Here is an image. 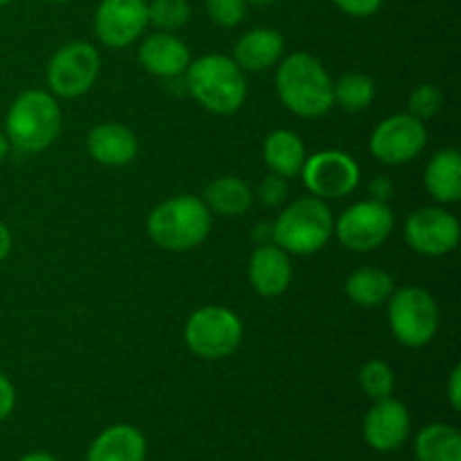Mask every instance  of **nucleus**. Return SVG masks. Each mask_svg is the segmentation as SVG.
<instances>
[{"instance_id": "obj_25", "label": "nucleus", "mask_w": 461, "mask_h": 461, "mask_svg": "<svg viewBox=\"0 0 461 461\" xmlns=\"http://www.w3.org/2000/svg\"><path fill=\"white\" fill-rule=\"evenodd\" d=\"M376 86L372 77L360 75V72H347L340 79L333 81V104L347 113L365 111L374 102Z\"/></svg>"}, {"instance_id": "obj_2", "label": "nucleus", "mask_w": 461, "mask_h": 461, "mask_svg": "<svg viewBox=\"0 0 461 461\" xmlns=\"http://www.w3.org/2000/svg\"><path fill=\"white\" fill-rule=\"evenodd\" d=\"M63 126L61 108L52 93L41 88L18 95L5 115L9 147L21 153H41L52 147Z\"/></svg>"}, {"instance_id": "obj_37", "label": "nucleus", "mask_w": 461, "mask_h": 461, "mask_svg": "<svg viewBox=\"0 0 461 461\" xmlns=\"http://www.w3.org/2000/svg\"><path fill=\"white\" fill-rule=\"evenodd\" d=\"M21 461H59V459L50 453H30V455H25Z\"/></svg>"}, {"instance_id": "obj_28", "label": "nucleus", "mask_w": 461, "mask_h": 461, "mask_svg": "<svg viewBox=\"0 0 461 461\" xmlns=\"http://www.w3.org/2000/svg\"><path fill=\"white\" fill-rule=\"evenodd\" d=\"M441 106H444V93L435 84H421L410 95L408 113L417 117V120L426 122L430 117H435L441 111Z\"/></svg>"}, {"instance_id": "obj_16", "label": "nucleus", "mask_w": 461, "mask_h": 461, "mask_svg": "<svg viewBox=\"0 0 461 461\" xmlns=\"http://www.w3.org/2000/svg\"><path fill=\"white\" fill-rule=\"evenodd\" d=\"M248 277L261 297H277L288 291L293 282V264L286 250L277 243L257 246L248 264Z\"/></svg>"}, {"instance_id": "obj_5", "label": "nucleus", "mask_w": 461, "mask_h": 461, "mask_svg": "<svg viewBox=\"0 0 461 461\" xmlns=\"http://www.w3.org/2000/svg\"><path fill=\"white\" fill-rule=\"evenodd\" d=\"M333 212L322 198L304 196L284 207L273 223V243L288 255H315L333 237Z\"/></svg>"}, {"instance_id": "obj_33", "label": "nucleus", "mask_w": 461, "mask_h": 461, "mask_svg": "<svg viewBox=\"0 0 461 461\" xmlns=\"http://www.w3.org/2000/svg\"><path fill=\"white\" fill-rule=\"evenodd\" d=\"M446 394H448V403L450 408L455 410V412H459L461 410V367H453V372H450V378H448V387H446Z\"/></svg>"}, {"instance_id": "obj_7", "label": "nucleus", "mask_w": 461, "mask_h": 461, "mask_svg": "<svg viewBox=\"0 0 461 461\" xmlns=\"http://www.w3.org/2000/svg\"><path fill=\"white\" fill-rule=\"evenodd\" d=\"M183 336L185 345L198 358L223 360L241 345L243 324L234 311L212 304L189 315Z\"/></svg>"}, {"instance_id": "obj_17", "label": "nucleus", "mask_w": 461, "mask_h": 461, "mask_svg": "<svg viewBox=\"0 0 461 461\" xmlns=\"http://www.w3.org/2000/svg\"><path fill=\"white\" fill-rule=\"evenodd\" d=\"M90 158L104 167H124L138 156V135L120 122H102L93 126L86 140Z\"/></svg>"}, {"instance_id": "obj_18", "label": "nucleus", "mask_w": 461, "mask_h": 461, "mask_svg": "<svg viewBox=\"0 0 461 461\" xmlns=\"http://www.w3.org/2000/svg\"><path fill=\"white\" fill-rule=\"evenodd\" d=\"M284 36L273 27H255L234 45V63L243 72H261L277 66L284 57Z\"/></svg>"}, {"instance_id": "obj_4", "label": "nucleus", "mask_w": 461, "mask_h": 461, "mask_svg": "<svg viewBox=\"0 0 461 461\" xmlns=\"http://www.w3.org/2000/svg\"><path fill=\"white\" fill-rule=\"evenodd\" d=\"M212 230V212L205 201L189 194L167 198L151 210L147 234L156 246L171 252H187L201 246Z\"/></svg>"}, {"instance_id": "obj_30", "label": "nucleus", "mask_w": 461, "mask_h": 461, "mask_svg": "<svg viewBox=\"0 0 461 461\" xmlns=\"http://www.w3.org/2000/svg\"><path fill=\"white\" fill-rule=\"evenodd\" d=\"M257 198H259L266 207H279L282 203H286V198H288L286 178H282V176H277V174H270L268 178H264L259 183Z\"/></svg>"}, {"instance_id": "obj_36", "label": "nucleus", "mask_w": 461, "mask_h": 461, "mask_svg": "<svg viewBox=\"0 0 461 461\" xmlns=\"http://www.w3.org/2000/svg\"><path fill=\"white\" fill-rule=\"evenodd\" d=\"M9 140H7V135L3 133V131H0V165H3L5 160H7V156H9Z\"/></svg>"}, {"instance_id": "obj_34", "label": "nucleus", "mask_w": 461, "mask_h": 461, "mask_svg": "<svg viewBox=\"0 0 461 461\" xmlns=\"http://www.w3.org/2000/svg\"><path fill=\"white\" fill-rule=\"evenodd\" d=\"M392 192H394V185H392V180L385 178V176H376V178L369 183V194H372L374 201L387 203L392 198Z\"/></svg>"}, {"instance_id": "obj_27", "label": "nucleus", "mask_w": 461, "mask_h": 461, "mask_svg": "<svg viewBox=\"0 0 461 461\" xmlns=\"http://www.w3.org/2000/svg\"><path fill=\"white\" fill-rule=\"evenodd\" d=\"M358 383H360V390L374 401H381L392 396L396 385V378L394 372H392L390 365L385 360H367V363L360 367L358 372Z\"/></svg>"}, {"instance_id": "obj_8", "label": "nucleus", "mask_w": 461, "mask_h": 461, "mask_svg": "<svg viewBox=\"0 0 461 461\" xmlns=\"http://www.w3.org/2000/svg\"><path fill=\"white\" fill-rule=\"evenodd\" d=\"M102 70V57L97 48L86 41H72L61 45L48 63V86L52 95L63 99H77L88 93Z\"/></svg>"}, {"instance_id": "obj_10", "label": "nucleus", "mask_w": 461, "mask_h": 461, "mask_svg": "<svg viewBox=\"0 0 461 461\" xmlns=\"http://www.w3.org/2000/svg\"><path fill=\"white\" fill-rule=\"evenodd\" d=\"M428 144L426 122L410 113H396L378 122L369 138V151L378 162L390 167L417 160Z\"/></svg>"}, {"instance_id": "obj_40", "label": "nucleus", "mask_w": 461, "mask_h": 461, "mask_svg": "<svg viewBox=\"0 0 461 461\" xmlns=\"http://www.w3.org/2000/svg\"><path fill=\"white\" fill-rule=\"evenodd\" d=\"M48 3H54V5H61V3H70V0H48Z\"/></svg>"}, {"instance_id": "obj_22", "label": "nucleus", "mask_w": 461, "mask_h": 461, "mask_svg": "<svg viewBox=\"0 0 461 461\" xmlns=\"http://www.w3.org/2000/svg\"><path fill=\"white\" fill-rule=\"evenodd\" d=\"M252 198L255 194L246 180L237 178V176H219L205 187L203 201H205L207 210L221 216H241L243 212L250 210Z\"/></svg>"}, {"instance_id": "obj_21", "label": "nucleus", "mask_w": 461, "mask_h": 461, "mask_svg": "<svg viewBox=\"0 0 461 461\" xmlns=\"http://www.w3.org/2000/svg\"><path fill=\"white\" fill-rule=\"evenodd\" d=\"M264 160L273 174L295 178L306 160V147L295 131L277 129L264 140Z\"/></svg>"}, {"instance_id": "obj_19", "label": "nucleus", "mask_w": 461, "mask_h": 461, "mask_svg": "<svg viewBox=\"0 0 461 461\" xmlns=\"http://www.w3.org/2000/svg\"><path fill=\"white\" fill-rule=\"evenodd\" d=\"M144 435L129 423L106 428L88 448V461H144Z\"/></svg>"}, {"instance_id": "obj_32", "label": "nucleus", "mask_w": 461, "mask_h": 461, "mask_svg": "<svg viewBox=\"0 0 461 461\" xmlns=\"http://www.w3.org/2000/svg\"><path fill=\"white\" fill-rule=\"evenodd\" d=\"M16 408V387L9 381L7 374L0 372V421L9 417Z\"/></svg>"}, {"instance_id": "obj_24", "label": "nucleus", "mask_w": 461, "mask_h": 461, "mask_svg": "<svg viewBox=\"0 0 461 461\" xmlns=\"http://www.w3.org/2000/svg\"><path fill=\"white\" fill-rule=\"evenodd\" d=\"M414 453L419 461H461V435L446 423L426 426L417 437Z\"/></svg>"}, {"instance_id": "obj_9", "label": "nucleus", "mask_w": 461, "mask_h": 461, "mask_svg": "<svg viewBox=\"0 0 461 461\" xmlns=\"http://www.w3.org/2000/svg\"><path fill=\"white\" fill-rule=\"evenodd\" d=\"M394 230V212L387 203L367 201L347 207L338 221H333V234L351 252H372L390 239Z\"/></svg>"}, {"instance_id": "obj_1", "label": "nucleus", "mask_w": 461, "mask_h": 461, "mask_svg": "<svg viewBox=\"0 0 461 461\" xmlns=\"http://www.w3.org/2000/svg\"><path fill=\"white\" fill-rule=\"evenodd\" d=\"M275 88L284 106L297 117L315 120L333 108V79L313 54L295 52L282 59Z\"/></svg>"}, {"instance_id": "obj_14", "label": "nucleus", "mask_w": 461, "mask_h": 461, "mask_svg": "<svg viewBox=\"0 0 461 461\" xmlns=\"http://www.w3.org/2000/svg\"><path fill=\"white\" fill-rule=\"evenodd\" d=\"M363 435L365 441L381 453L401 448L410 435L408 408L392 396L376 401V405L365 414Z\"/></svg>"}, {"instance_id": "obj_3", "label": "nucleus", "mask_w": 461, "mask_h": 461, "mask_svg": "<svg viewBox=\"0 0 461 461\" xmlns=\"http://www.w3.org/2000/svg\"><path fill=\"white\" fill-rule=\"evenodd\" d=\"M183 77L192 97L214 115H232L246 104V72L225 54L198 57Z\"/></svg>"}, {"instance_id": "obj_29", "label": "nucleus", "mask_w": 461, "mask_h": 461, "mask_svg": "<svg viewBox=\"0 0 461 461\" xmlns=\"http://www.w3.org/2000/svg\"><path fill=\"white\" fill-rule=\"evenodd\" d=\"M246 0H205V9L219 27H237L246 18Z\"/></svg>"}, {"instance_id": "obj_15", "label": "nucleus", "mask_w": 461, "mask_h": 461, "mask_svg": "<svg viewBox=\"0 0 461 461\" xmlns=\"http://www.w3.org/2000/svg\"><path fill=\"white\" fill-rule=\"evenodd\" d=\"M138 61L158 79H178L192 63V52L171 32H153L140 43Z\"/></svg>"}, {"instance_id": "obj_38", "label": "nucleus", "mask_w": 461, "mask_h": 461, "mask_svg": "<svg viewBox=\"0 0 461 461\" xmlns=\"http://www.w3.org/2000/svg\"><path fill=\"white\" fill-rule=\"evenodd\" d=\"M248 5H273L275 0H246Z\"/></svg>"}, {"instance_id": "obj_12", "label": "nucleus", "mask_w": 461, "mask_h": 461, "mask_svg": "<svg viewBox=\"0 0 461 461\" xmlns=\"http://www.w3.org/2000/svg\"><path fill=\"white\" fill-rule=\"evenodd\" d=\"M405 241L423 257L450 255L459 246L461 228L457 216L444 207H419L405 221Z\"/></svg>"}, {"instance_id": "obj_11", "label": "nucleus", "mask_w": 461, "mask_h": 461, "mask_svg": "<svg viewBox=\"0 0 461 461\" xmlns=\"http://www.w3.org/2000/svg\"><path fill=\"white\" fill-rule=\"evenodd\" d=\"M300 176L315 198H345L358 187L360 167L347 151L324 149L306 156Z\"/></svg>"}, {"instance_id": "obj_26", "label": "nucleus", "mask_w": 461, "mask_h": 461, "mask_svg": "<svg viewBox=\"0 0 461 461\" xmlns=\"http://www.w3.org/2000/svg\"><path fill=\"white\" fill-rule=\"evenodd\" d=\"M149 9V25L156 27L158 32H178L192 18V7L187 0H151L147 3Z\"/></svg>"}, {"instance_id": "obj_35", "label": "nucleus", "mask_w": 461, "mask_h": 461, "mask_svg": "<svg viewBox=\"0 0 461 461\" xmlns=\"http://www.w3.org/2000/svg\"><path fill=\"white\" fill-rule=\"evenodd\" d=\"M9 252H12V232H9L7 225L0 221V264L7 259Z\"/></svg>"}, {"instance_id": "obj_31", "label": "nucleus", "mask_w": 461, "mask_h": 461, "mask_svg": "<svg viewBox=\"0 0 461 461\" xmlns=\"http://www.w3.org/2000/svg\"><path fill=\"white\" fill-rule=\"evenodd\" d=\"M342 14L354 18L374 16L383 7V0H331Z\"/></svg>"}, {"instance_id": "obj_6", "label": "nucleus", "mask_w": 461, "mask_h": 461, "mask_svg": "<svg viewBox=\"0 0 461 461\" xmlns=\"http://www.w3.org/2000/svg\"><path fill=\"white\" fill-rule=\"evenodd\" d=\"M387 320L396 340L410 349L432 342L439 329V306L421 286H403L390 295Z\"/></svg>"}, {"instance_id": "obj_39", "label": "nucleus", "mask_w": 461, "mask_h": 461, "mask_svg": "<svg viewBox=\"0 0 461 461\" xmlns=\"http://www.w3.org/2000/svg\"><path fill=\"white\" fill-rule=\"evenodd\" d=\"M14 0H0V7H7V5H12Z\"/></svg>"}, {"instance_id": "obj_20", "label": "nucleus", "mask_w": 461, "mask_h": 461, "mask_svg": "<svg viewBox=\"0 0 461 461\" xmlns=\"http://www.w3.org/2000/svg\"><path fill=\"white\" fill-rule=\"evenodd\" d=\"M423 185L441 205L461 201V153L457 149H441L430 158L423 174Z\"/></svg>"}, {"instance_id": "obj_23", "label": "nucleus", "mask_w": 461, "mask_h": 461, "mask_svg": "<svg viewBox=\"0 0 461 461\" xmlns=\"http://www.w3.org/2000/svg\"><path fill=\"white\" fill-rule=\"evenodd\" d=\"M394 279L390 273L381 268H358L347 277L345 293L354 304L374 309L390 300L394 293Z\"/></svg>"}, {"instance_id": "obj_13", "label": "nucleus", "mask_w": 461, "mask_h": 461, "mask_svg": "<svg viewBox=\"0 0 461 461\" xmlns=\"http://www.w3.org/2000/svg\"><path fill=\"white\" fill-rule=\"evenodd\" d=\"M149 25L147 0H102L95 9L93 32L106 48L133 45Z\"/></svg>"}]
</instances>
